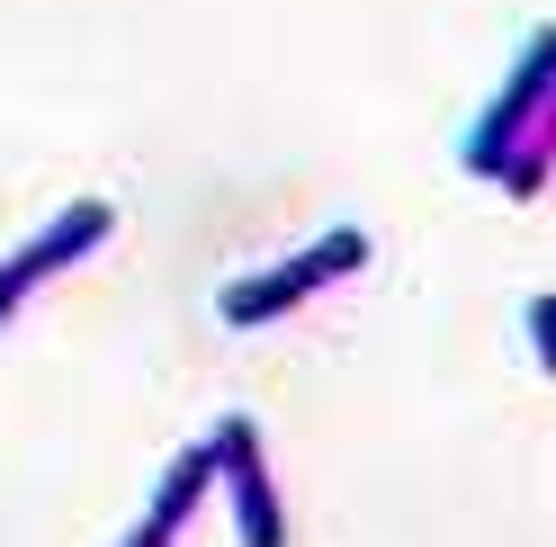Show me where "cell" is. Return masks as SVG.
I'll return each instance as SVG.
<instances>
[{"instance_id": "1", "label": "cell", "mask_w": 556, "mask_h": 547, "mask_svg": "<svg viewBox=\"0 0 556 547\" xmlns=\"http://www.w3.org/2000/svg\"><path fill=\"white\" fill-rule=\"evenodd\" d=\"M359 252H368L359 233H332V243H324V260H315V269H341V260H359ZM315 269H269V279H261V288H242V296L225 305V315H233V323H261L269 305H296L305 288H315Z\"/></svg>"}, {"instance_id": "2", "label": "cell", "mask_w": 556, "mask_h": 547, "mask_svg": "<svg viewBox=\"0 0 556 547\" xmlns=\"http://www.w3.org/2000/svg\"><path fill=\"white\" fill-rule=\"evenodd\" d=\"M99 225H109V216H99V207H81L73 225H63V233H54V243H37V252H27V260L10 269V279H0V315H10V305H18V288H27V279H37V269H54L63 252H81V243H90V233H99Z\"/></svg>"}]
</instances>
